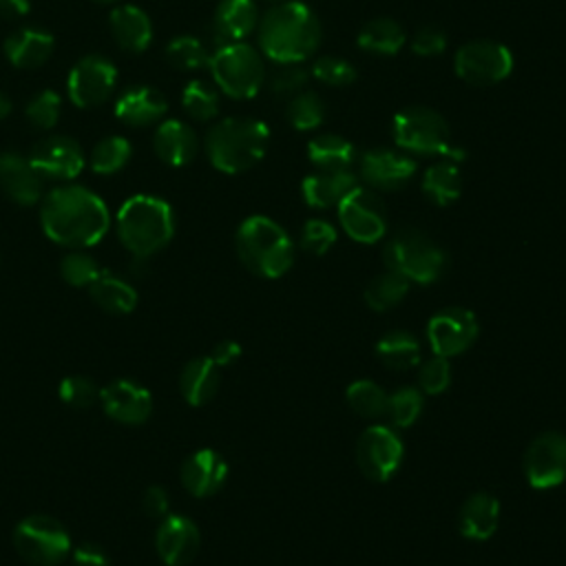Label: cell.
Returning a JSON list of instances; mask_svg holds the SVG:
<instances>
[{
    "instance_id": "55",
    "label": "cell",
    "mask_w": 566,
    "mask_h": 566,
    "mask_svg": "<svg viewBox=\"0 0 566 566\" xmlns=\"http://www.w3.org/2000/svg\"><path fill=\"white\" fill-rule=\"evenodd\" d=\"M93 3H98V5H113V3H120V0H93Z\"/></svg>"
},
{
    "instance_id": "43",
    "label": "cell",
    "mask_w": 566,
    "mask_h": 566,
    "mask_svg": "<svg viewBox=\"0 0 566 566\" xmlns=\"http://www.w3.org/2000/svg\"><path fill=\"white\" fill-rule=\"evenodd\" d=\"M100 272L102 268L98 265V261L82 250H71L60 261V274L73 288H89L100 276Z\"/></svg>"
},
{
    "instance_id": "21",
    "label": "cell",
    "mask_w": 566,
    "mask_h": 566,
    "mask_svg": "<svg viewBox=\"0 0 566 566\" xmlns=\"http://www.w3.org/2000/svg\"><path fill=\"white\" fill-rule=\"evenodd\" d=\"M0 189L12 202L34 206L43 197V178L30 158L19 154H0Z\"/></svg>"
},
{
    "instance_id": "54",
    "label": "cell",
    "mask_w": 566,
    "mask_h": 566,
    "mask_svg": "<svg viewBox=\"0 0 566 566\" xmlns=\"http://www.w3.org/2000/svg\"><path fill=\"white\" fill-rule=\"evenodd\" d=\"M12 113V102L5 93H0V120H5Z\"/></svg>"
},
{
    "instance_id": "51",
    "label": "cell",
    "mask_w": 566,
    "mask_h": 566,
    "mask_svg": "<svg viewBox=\"0 0 566 566\" xmlns=\"http://www.w3.org/2000/svg\"><path fill=\"white\" fill-rule=\"evenodd\" d=\"M73 566H109V555L98 544H80L73 548Z\"/></svg>"
},
{
    "instance_id": "48",
    "label": "cell",
    "mask_w": 566,
    "mask_h": 566,
    "mask_svg": "<svg viewBox=\"0 0 566 566\" xmlns=\"http://www.w3.org/2000/svg\"><path fill=\"white\" fill-rule=\"evenodd\" d=\"M337 239H339L337 228L330 222H326V219H310V222L304 224L302 246L310 254L324 257L328 250H332Z\"/></svg>"
},
{
    "instance_id": "15",
    "label": "cell",
    "mask_w": 566,
    "mask_h": 566,
    "mask_svg": "<svg viewBox=\"0 0 566 566\" xmlns=\"http://www.w3.org/2000/svg\"><path fill=\"white\" fill-rule=\"evenodd\" d=\"M524 476L533 489H553L566 480V437L546 432L524 454Z\"/></svg>"
},
{
    "instance_id": "6",
    "label": "cell",
    "mask_w": 566,
    "mask_h": 566,
    "mask_svg": "<svg viewBox=\"0 0 566 566\" xmlns=\"http://www.w3.org/2000/svg\"><path fill=\"white\" fill-rule=\"evenodd\" d=\"M392 137L396 147L407 156H441L454 162L465 160V151L452 145L448 120L428 106H409L396 113L392 122Z\"/></svg>"
},
{
    "instance_id": "31",
    "label": "cell",
    "mask_w": 566,
    "mask_h": 566,
    "mask_svg": "<svg viewBox=\"0 0 566 566\" xmlns=\"http://www.w3.org/2000/svg\"><path fill=\"white\" fill-rule=\"evenodd\" d=\"M308 160L319 171H346L356 162V149L350 139L337 133H324L310 139Z\"/></svg>"
},
{
    "instance_id": "9",
    "label": "cell",
    "mask_w": 566,
    "mask_h": 566,
    "mask_svg": "<svg viewBox=\"0 0 566 566\" xmlns=\"http://www.w3.org/2000/svg\"><path fill=\"white\" fill-rule=\"evenodd\" d=\"M14 546L34 566H56L71 553V535L56 518L36 513L16 524Z\"/></svg>"
},
{
    "instance_id": "26",
    "label": "cell",
    "mask_w": 566,
    "mask_h": 566,
    "mask_svg": "<svg viewBox=\"0 0 566 566\" xmlns=\"http://www.w3.org/2000/svg\"><path fill=\"white\" fill-rule=\"evenodd\" d=\"M500 524V500L489 491L469 496L459 513V529L467 540L485 542Z\"/></svg>"
},
{
    "instance_id": "23",
    "label": "cell",
    "mask_w": 566,
    "mask_h": 566,
    "mask_svg": "<svg viewBox=\"0 0 566 566\" xmlns=\"http://www.w3.org/2000/svg\"><path fill=\"white\" fill-rule=\"evenodd\" d=\"M154 145H156V154L160 156V160L176 169L191 165L200 151L197 133L180 120L162 122L160 128L156 131Z\"/></svg>"
},
{
    "instance_id": "1",
    "label": "cell",
    "mask_w": 566,
    "mask_h": 566,
    "mask_svg": "<svg viewBox=\"0 0 566 566\" xmlns=\"http://www.w3.org/2000/svg\"><path fill=\"white\" fill-rule=\"evenodd\" d=\"M45 235L65 248L84 250L104 239L111 226L106 204L84 186H60L41 206Z\"/></svg>"
},
{
    "instance_id": "20",
    "label": "cell",
    "mask_w": 566,
    "mask_h": 566,
    "mask_svg": "<svg viewBox=\"0 0 566 566\" xmlns=\"http://www.w3.org/2000/svg\"><path fill=\"white\" fill-rule=\"evenodd\" d=\"M182 487L195 498H211L228 480V463L213 450L193 452L180 469Z\"/></svg>"
},
{
    "instance_id": "28",
    "label": "cell",
    "mask_w": 566,
    "mask_h": 566,
    "mask_svg": "<svg viewBox=\"0 0 566 566\" xmlns=\"http://www.w3.org/2000/svg\"><path fill=\"white\" fill-rule=\"evenodd\" d=\"M259 10L254 0H222L215 10V32L228 43H244L259 27Z\"/></svg>"
},
{
    "instance_id": "47",
    "label": "cell",
    "mask_w": 566,
    "mask_h": 566,
    "mask_svg": "<svg viewBox=\"0 0 566 566\" xmlns=\"http://www.w3.org/2000/svg\"><path fill=\"white\" fill-rule=\"evenodd\" d=\"M60 111H63L60 95L56 91H43V93H38L36 98L30 100V104L25 109V115H27V120L34 128L49 131L58 124Z\"/></svg>"
},
{
    "instance_id": "16",
    "label": "cell",
    "mask_w": 566,
    "mask_h": 566,
    "mask_svg": "<svg viewBox=\"0 0 566 566\" xmlns=\"http://www.w3.org/2000/svg\"><path fill=\"white\" fill-rule=\"evenodd\" d=\"M30 162L34 165V169L41 173L43 180L47 178V180L67 182V180H76L84 171L87 158L82 147L73 137L52 135L43 139L41 145H36V149L30 156Z\"/></svg>"
},
{
    "instance_id": "11",
    "label": "cell",
    "mask_w": 566,
    "mask_h": 566,
    "mask_svg": "<svg viewBox=\"0 0 566 566\" xmlns=\"http://www.w3.org/2000/svg\"><path fill=\"white\" fill-rule=\"evenodd\" d=\"M339 208V222L346 235L359 244H376L387 230V211L383 200L365 186H356L343 197Z\"/></svg>"
},
{
    "instance_id": "35",
    "label": "cell",
    "mask_w": 566,
    "mask_h": 566,
    "mask_svg": "<svg viewBox=\"0 0 566 566\" xmlns=\"http://www.w3.org/2000/svg\"><path fill=\"white\" fill-rule=\"evenodd\" d=\"M407 293L409 281L403 274L387 270L370 281V286L365 288V304L374 313H387L394 306H398L407 297Z\"/></svg>"
},
{
    "instance_id": "46",
    "label": "cell",
    "mask_w": 566,
    "mask_h": 566,
    "mask_svg": "<svg viewBox=\"0 0 566 566\" xmlns=\"http://www.w3.org/2000/svg\"><path fill=\"white\" fill-rule=\"evenodd\" d=\"M452 385V365L445 356H434L418 365V389L422 394H443Z\"/></svg>"
},
{
    "instance_id": "56",
    "label": "cell",
    "mask_w": 566,
    "mask_h": 566,
    "mask_svg": "<svg viewBox=\"0 0 566 566\" xmlns=\"http://www.w3.org/2000/svg\"><path fill=\"white\" fill-rule=\"evenodd\" d=\"M274 3H283V0H274Z\"/></svg>"
},
{
    "instance_id": "19",
    "label": "cell",
    "mask_w": 566,
    "mask_h": 566,
    "mask_svg": "<svg viewBox=\"0 0 566 566\" xmlns=\"http://www.w3.org/2000/svg\"><path fill=\"white\" fill-rule=\"evenodd\" d=\"M202 535L186 516H167L156 533V548L167 566H186L200 553Z\"/></svg>"
},
{
    "instance_id": "17",
    "label": "cell",
    "mask_w": 566,
    "mask_h": 566,
    "mask_svg": "<svg viewBox=\"0 0 566 566\" xmlns=\"http://www.w3.org/2000/svg\"><path fill=\"white\" fill-rule=\"evenodd\" d=\"M416 160L403 151L372 149L359 158V176L374 191H398L416 176Z\"/></svg>"
},
{
    "instance_id": "22",
    "label": "cell",
    "mask_w": 566,
    "mask_h": 566,
    "mask_svg": "<svg viewBox=\"0 0 566 566\" xmlns=\"http://www.w3.org/2000/svg\"><path fill=\"white\" fill-rule=\"evenodd\" d=\"M109 30L115 43L131 54L147 52L154 43V25L147 12L135 5H120L109 16Z\"/></svg>"
},
{
    "instance_id": "18",
    "label": "cell",
    "mask_w": 566,
    "mask_h": 566,
    "mask_svg": "<svg viewBox=\"0 0 566 566\" xmlns=\"http://www.w3.org/2000/svg\"><path fill=\"white\" fill-rule=\"evenodd\" d=\"M104 414L120 424H142L154 414V396L131 378H117L100 389Z\"/></svg>"
},
{
    "instance_id": "5",
    "label": "cell",
    "mask_w": 566,
    "mask_h": 566,
    "mask_svg": "<svg viewBox=\"0 0 566 566\" xmlns=\"http://www.w3.org/2000/svg\"><path fill=\"white\" fill-rule=\"evenodd\" d=\"M235 246L241 263L263 279H279L295 263L291 235L263 215H252L239 226Z\"/></svg>"
},
{
    "instance_id": "38",
    "label": "cell",
    "mask_w": 566,
    "mask_h": 566,
    "mask_svg": "<svg viewBox=\"0 0 566 566\" xmlns=\"http://www.w3.org/2000/svg\"><path fill=\"white\" fill-rule=\"evenodd\" d=\"M310 69L304 63H274V69L265 73V84L272 95L279 98H295L306 91L310 82Z\"/></svg>"
},
{
    "instance_id": "14",
    "label": "cell",
    "mask_w": 566,
    "mask_h": 566,
    "mask_svg": "<svg viewBox=\"0 0 566 566\" xmlns=\"http://www.w3.org/2000/svg\"><path fill=\"white\" fill-rule=\"evenodd\" d=\"M480 335V324L465 308H448L434 315L428 324V341L437 356H459L467 352Z\"/></svg>"
},
{
    "instance_id": "44",
    "label": "cell",
    "mask_w": 566,
    "mask_h": 566,
    "mask_svg": "<svg viewBox=\"0 0 566 566\" xmlns=\"http://www.w3.org/2000/svg\"><path fill=\"white\" fill-rule=\"evenodd\" d=\"M313 78H317L321 84L328 87H350L352 82H356V67L346 60V58H337V56H321L313 63L310 69Z\"/></svg>"
},
{
    "instance_id": "42",
    "label": "cell",
    "mask_w": 566,
    "mask_h": 566,
    "mask_svg": "<svg viewBox=\"0 0 566 566\" xmlns=\"http://www.w3.org/2000/svg\"><path fill=\"white\" fill-rule=\"evenodd\" d=\"M167 60L178 71H200L204 67H208L211 54L202 41H197L193 36H180L169 43Z\"/></svg>"
},
{
    "instance_id": "36",
    "label": "cell",
    "mask_w": 566,
    "mask_h": 566,
    "mask_svg": "<svg viewBox=\"0 0 566 566\" xmlns=\"http://www.w3.org/2000/svg\"><path fill=\"white\" fill-rule=\"evenodd\" d=\"M131 156H133L131 142L120 137V135H111V137H104V139L98 142V145L91 151L89 162H91L93 173L113 176L128 165Z\"/></svg>"
},
{
    "instance_id": "12",
    "label": "cell",
    "mask_w": 566,
    "mask_h": 566,
    "mask_svg": "<svg viewBox=\"0 0 566 566\" xmlns=\"http://www.w3.org/2000/svg\"><path fill=\"white\" fill-rule=\"evenodd\" d=\"M403 441L394 428L387 424H372L356 443V461L361 472L372 483H387L400 469Z\"/></svg>"
},
{
    "instance_id": "10",
    "label": "cell",
    "mask_w": 566,
    "mask_h": 566,
    "mask_svg": "<svg viewBox=\"0 0 566 566\" xmlns=\"http://www.w3.org/2000/svg\"><path fill=\"white\" fill-rule=\"evenodd\" d=\"M454 69L472 87H494L511 76L513 56L502 43L469 41L456 52Z\"/></svg>"
},
{
    "instance_id": "52",
    "label": "cell",
    "mask_w": 566,
    "mask_h": 566,
    "mask_svg": "<svg viewBox=\"0 0 566 566\" xmlns=\"http://www.w3.org/2000/svg\"><path fill=\"white\" fill-rule=\"evenodd\" d=\"M241 356V346L237 341H222L213 348L211 352V359L219 365V367H226V365H233L237 359Z\"/></svg>"
},
{
    "instance_id": "3",
    "label": "cell",
    "mask_w": 566,
    "mask_h": 566,
    "mask_svg": "<svg viewBox=\"0 0 566 566\" xmlns=\"http://www.w3.org/2000/svg\"><path fill=\"white\" fill-rule=\"evenodd\" d=\"M122 246L133 257H154L165 250L176 235V213L169 202L154 195L126 200L115 217Z\"/></svg>"
},
{
    "instance_id": "32",
    "label": "cell",
    "mask_w": 566,
    "mask_h": 566,
    "mask_svg": "<svg viewBox=\"0 0 566 566\" xmlns=\"http://www.w3.org/2000/svg\"><path fill=\"white\" fill-rule=\"evenodd\" d=\"M422 193L437 206L454 204L463 193V173L459 162L443 158L441 162L432 165L428 171H424Z\"/></svg>"
},
{
    "instance_id": "53",
    "label": "cell",
    "mask_w": 566,
    "mask_h": 566,
    "mask_svg": "<svg viewBox=\"0 0 566 566\" xmlns=\"http://www.w3.org/2000/svg\"><path fill=\"white\" fill-rule=\"evenodd\" d=\"M32 12L30 0H0V19L21 21Z\"/></svg>"
},
{
    "instance_id": "25",
    "label": "cell",
    "mask_w": 566,
    "mask_h": 566,
    "mask_svg": "<svg viewBox=\"0 0 566 566\" xmlns=\"http://www.w3.org/2000/svg\"><path fill=\"white\" fill-rule=\"evenodd\" d=\"M359 186V178L346 171H319L304 180L302 195L310 208H332L343 202L348 193Z\"/></svg>"
},
{
    "instance_id": "8",
    "label": "cell",
    "mask_w": 566,
    "mask_h": 566,
    "mask_svg": "<svg viewBox=\"0 0 566 566\" xmlns=\"http://www.w3.org/2000/svg\"><path fill=\"white\" fill-rule=\"evenodd\" d=\"M215 87L233 100H250L265 84V65L261 54L246 43L222 45L208 63Z\"/></svg>"
},
{
    "instance_id": "49",
    "label": "cell",
    "mask_w": 566,
    "mask_h": 566,
    "mask_svg": "<svg viewBox=\"0 0 566 566\" xmlns=\"http://www.w3.org/2000/svg\"><path fill=\"white\" fill-rule=\"evenodd\" d=\"M411 52L420 58H432V56H441L448 49V36L441 27L434 25H424L420 27L409 43Z\"/></svg>"
},
{
    "instance_id": "2",
    "label": "cell",
    "mask_w": 566,
    "mask_h": 566,
    "mask_svg": "<svg viewBox=\"0 0 566 566\" xmlns=\"http://www.w3.org/2000/svg\"><path fill=\"white\" fill-rule=\"evenodd\" d=\"M259 49L272 63H306L321 45V21L302 0H283L259 21Z\"/></svg>"
},
{
    "instance_id": "41",
    "label": "cell",
    "mask_w": 566,
    "mask_h": 566,
    "mask_svg": "<svg viewBox=\"0 0 566 566\" xmlns=\"http://www.w3.org/2000/svg\"><path fill=\"white\" fill-rule=\"evenodd\" d=\"M182 106L193 120L208 122L219 113V91L211 82L193 80L182 93Z\"/></svg>"
},
{
    "instance_id": "40",
    "label": "cell",
    "mask_w": 566,
    "mask_h": 566,
    "mask_svg": "<svg viewBox=\"0 0 566 566\" xmlns=\"http://www.w3.org/2000/svg\"><path fill=\"white\" fill-rule=\"evenodd\" d=\"M387 392L374 381H356L348 387L346 400L363 418H381L387 411Z\"/></svg>"
},
{
    "instance_id": "37",
    "label": "cell",
    "mask_w": 566,
    "mask_h": 566,
    "mask_svg": "<svg viewBox=\"0 0 566 566\" xmlns=\"http://www.w3.org/2000/svg\"><path fill=\"white\" fill-rule=\"evenodd\" d=\"M328 117V106L324 98L315 91H302L291 98L286 106V120L297 131H315Z\"/></svg>"
},
{
    "instance_id": "27",
    "label": "cell",
    "mask_w": 566,
    "mask_h": 566,
    "mask_svg": "<svg viewBox=\"0 0 566 566\" xmlns=\"http://www.w3.org/2000/svg\"><path fill=\"white\" fill-rule=\"evenodd\" d=\"M222 367L211 356H197L189 361L180 374V392L184 400L193 407L208 405L222 383Z\"/></svg>"
},
{
    "instance_id": "39",
    "label": "cell",
    "mask_w": 566,
    "mask_h": 566,
    "mask_svg": "<svg viewBox=\"0 0 566 566\" xmlns=\"http://www.w3.org/2000/svg\"><path fill=\"white\" fill-rule=\"evenodd\" d=\"M424 407L422 392L416 387H400L394 394L387 396V411L385 416L389 418L394 430H407L420 418Z\"/></svg>"
},
{
    "instance_id": "4",
    "label": "cell",
    "mask_w": 566,
    "mask_h": 566,
    "mask_svg": "<svg viewBox=\"0 0 566 566\" xmlns=\"http://www.w3.org/2000/svg\"><path fill=\"white\" fill-rule=\"evenodd\" d=\"M268 147L270 128L254 117H226L206 135L208 160L226 176H239L257 167Z\"/></svg>"
},
{
    "instance_id": "45",
    "label": "cell",
    "mask_w": 566,
    "mask_h": 566,
    "mask_svg": "<svg viewBox=\"0 0 566 566\" xmlns=\"http://www.w3.org/2000/svg\"><path fill=\"white\" fill-rule=\"evenodd\" d=\"M58 396L71 409H89L100 403V387L87 376H67L58 385Z\"/></svg>"
},
{
    "instance_id": "50",
    "label": "cell",
    "mask_w": 566,
    "mask_h": 566,
    "mask_svg": "<svg viewBox=\"0 0 566 566\" xmlns=\"http://www.w3.org/2000/svg\"><path fill=\"white\" fill-rule=\"evenodd\" d=\"M142 509H145V513L154 520H165L169 516V509H171V498H169V491L165 487H149L145 491V496H142Z\"/></svg>"
},
{
    "instance_id": "30",
    "label": "cell",
    "mask_w": 566,
    "mask_h": 566,
    "mask_svg": "<svg viewBox=\"0 0 566 566\" xmlns=\"http://www.w3.org/2000/svg\"><path fill=\"white\" fill-rule=\"evenodd\" d=\"M89 295L98 308L109 315H128L137 306V293L131 283L113 272L102 270L89 286Z\"/></svg>"
},
{
    "instance_id": "24",
    "label": "cell",
    "mask_w": 566,
    "mask_h": 566,
    "mask_svg": "<svg viewBox=\"0 0 566 566\" xmlns=\"http://www.w3.org/2000/svg\"><path fill=\"white\" fill-rule=\"evenodd\" d=\"M169 111L167 98L154 87H131L117 98L115 115L128 126H149L160 122Z\"/></svg>"
},
{
    "instance_id": "13",
    "label": "cell",
    "mask_w": 566,
    "mask_h": 566,
    "mask_svg": "<svg viewBox=\"0 0 566 566\" xmlns=\"http://www.w3.org/2000/svg\"><path fill=\"white\" fill-rule=\"evenodd\" d=\"M117 84V69L102 56L82 58L69 73V98L78 109H95L104 104Z\"/></svg>"
},
{
    "instance_id": "33",
    "label": "cell",
    "mask_w": 566,
    "mask_h": 566,
    "mask_svg": "<svg viewBox=\"0 0 566 566\" xmlns=\"http://www.w3.org/2000/svg\"><path fill=\"white\" fill-rule=\"evenodd\" d=\"M407 43L405 30L394 19L367 21L356 38V45L374 56H396Z\"/></svg>"
},
{
    "instance_id": "7",
    "label": "cell",
    "mask_w": 566,
    "mask_h": 566,
    "mask_svg": "<svg viewBox=\"0 0 566 566\" xmlns=\"http://www.w3.org/2000/svg\"><path fill=\"white\" fill-rule=\"evenodd\" d=\"M383 257L387 270H394L409 283H420V286L439 281L448 265L445 252L428 235L414 228L398 230L387 241Z\"/></svg>"
},
{
    "instance_id": "29",
    "label": "cell",
    "mask_w": 566,
    "mask_h": 566,
    "mask_svg": "<svg viewBox=\"0 0 566 566\" xmlns=\"http://www.w3.org/2000/svg\"><path fill=\"white\" fill-rule=\"evenodd\" d=\"M54 36L43 30H19L5 41V56L16 69L43 67L54 54Z\"/></svg>"
},
{
    "instance_id": "34",
    "label": "cell",
    "mask_w": 566,
    "mask_h": 566,
    "mask_svg": "<svg viewBox=\"0 0 566 566\" xmlns=\"http://www.w3.org/2000/svg\"><path fill=\"white\" fill-rule=\"evenodd\" d=\"M376 356L394 372H405L420 365V343L405 330H392L376 343Z\"/></svg>"
}]
</instances>
